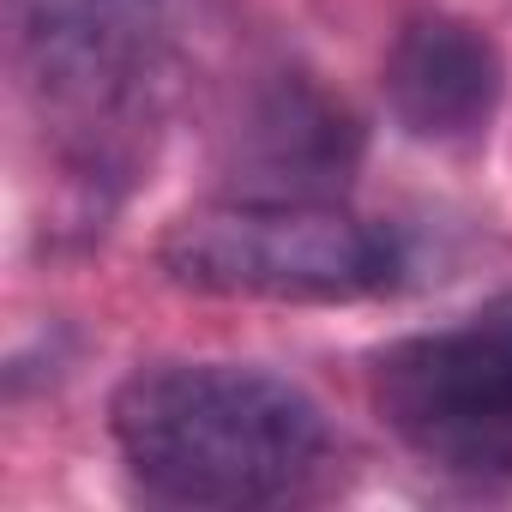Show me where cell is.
Masks as SVG:
<instances>
[{
	"label": "cell",
	"instance_id": "277c9868",
	"mask_svg": "<svg viewBox=\"0 0 512 512\" xmlns=\"http://www.w3.org/2000/svg\"><path fill=\"white\" fill-rule=\"evenodd\" d=\"M43 103L79 127H115L157 103L199 0H7Z\"/></svg>",
	"mask_w": 512,
	"mask_h": 512
},
{
	"label": "cell",
	"instance_id": "8992f818",
	"mask_svg": "<svg viewBox=\"0 0 512 512\" xmlns=\"http://www.w3.org/2000/svg\"><path fill=\"white\" fill-rule=\"evenodd\" d=\"M235 157L266 187L253 193H308L326 199L362 157V127L344 103L314 91L308 79H278L235 127Z\"/></svg>",
	"mask_w": 512,
	"mask_h": 512
},
{
	"label": "cell",
	"instance_id": "5b68a950",
	"mask_svg": "<svg viewBox=\"0 0 512 512\" xmlns=\"http://www.w3.org/2000/svg\"><path fill=\"white\" fill-rule=\"evenodd\" d=\"M500 85V43L458 13H422L386 49V109L416 145L482 139L500 109Z\"/></svg>",
	"mask_w": 512,
	"mask_h": 512
},
{
	"label": "cell",
	"instance_id": "6da1fadb",
	"mask_svg": "<svg viewBox=\"0 0 512 512\" xmlns=\"http://www.w3.org/2000/svg\"><path fill=\"white\" fill-rule=\"evenodd\" d=\"M109 428L139 494L193 512L296 500L332 452L314 392L247 362H151L121 380Z\"/></svg>",
	"mask_w": 512,
	"mask_h": 512
},
{
	"label": "cell",
	"instance_id": "7a4b0ae2",
	"mask_svg": "<svg viewBox=\"0 0 512 512\" xmlns=\"http://www.w3.org/2000/svg\"><path fill=\"white\" fill-rule=\"evenodd\" d=\"M157 266L169 284L223 296V302H362L398 284V241L356 211L308 193H235L181 211L163 241Z\"/></svg>",
	"mask_w": 512,
	"mask_h": 512
},
{
	"label": "cell",
	"instance_id": "3957f363",
	"mask_svg": "<svg viewBox=\"0 0 512 512\" xmlns=\"http://www.w3.org/2000/svg\"><path fill=\"white\" fill-rule=\"evenodd\" d=\"M380 422L428 464L506 482L512 476V296L458 326L416 332L374 362Z\"/></svg>",
	"mask_w": 512,
	"mask_h": 512
}]
</instances>
